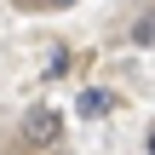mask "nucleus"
<instances>
[{
	"instance_id": "423d86ee",
	"label": "nucleus",
	"mask_w": 155,
	"mask_h": 155,
	"mask_svg": "<svg viewBox=\"0 0 155 155\" xmlns=\"http://www.w3.org/2000/svg\"><path fill=\"white\" fill-rule=\"evenodd\" d=\"M46 6H75V0H46Z\"/></svg>"
},
{
	"instance_id": "7ed1b4c3",
	"label": "nucleus",
	"mask_w": 155,
	"mask_h": 155,
	"mask_svg": "<svg viewBox=\"0 0 155 155\" xmlns=\"http://www.w3.org/2000/svg\"><path fill=\"white\" fill-rule=\"evenodd\" d=\"M132 40H138V46H155V12H144V17L132 23Z\"/></svg>"
},
{
	"instance_id": "20e7f679",
	"label": "nucleus",
	"mask_w": 155,
	"mask_h": 155,
	"mask_svg": "<svg viewBox=\"0 0 155 155\" xmlns=\"http://www.w3.org/2000/svg\"><path fill=\"white\" fill-rule=\"evenodd\" d=\"M69 69V46H46V75H63Z\"/></svg>"
},
{
	"instance_id": "f03ea898",
	"label": "nucleus",
	"mask_w": 155,
	"mask_h": 155,
	"mask_svg": "<svg viewBox=\"0 0 155 155\" xmlns=\"http://www.w3.org/2000/svg\"><path fill=\"white\" fill-rule=\"evenodd\" d=\"M115 104H121V98H115L109 86H86V92H81V115H86V121H104V115H115Z\"/></svg>"
},
{
	"instance_id": "f257e3e1",
	"label": "nucleus",
	"mask_w": 155,
	"mask_h": 155,
	"mask_svg": "<svg viewBox=\"0 0 155 155\" xmlns=\"http://www.w3.org/2000/svg\"><path fill=\"white\" fill-rule=\"evenodd\" d=\"M23 138H29V144H58V138H63V115H58L52 104L29 109V115H23Z\"/></svg>"
},
{
	"instance_id": "39448f33",
	"label": "nucleus",
	"mask_w": 155,
	"mask_h": 155,
	"mask_svg": "<svg viewBox=\"0 0 155 155\" xmlns=\"http://www.w3.org/2000/svg\"><path fill=\"white\" fill-rule=\"evenodd\" d=\"M144 150H150V155H155V127H150V144H144Z\"/></svg>"
},
{
	"instance_id": "0eeeda50",
	"label": "nucleus",
	"mask_w": 155,
	"mask_h": 155,
	"mask_svg": "<svg viewBox=\"0 0 155 155\" xmlns=\"http://www.w3.org/2000/svg\"><path fill=\"white\" fill-rule=\"evenodd\" d=\"M23 6H46V0H23Z\"/></svg>"
}]
</instances>
